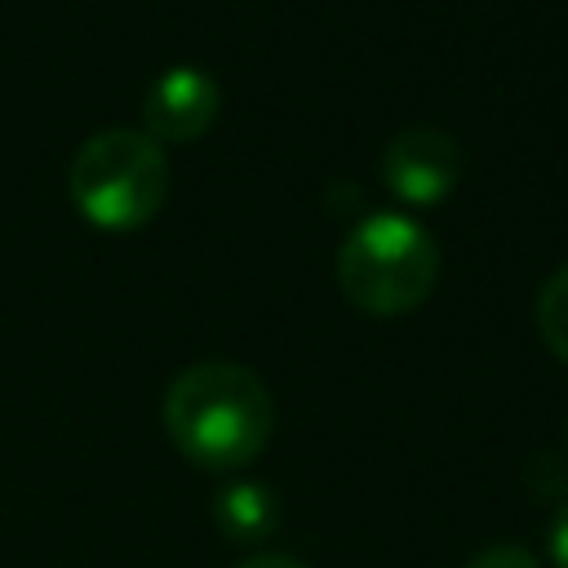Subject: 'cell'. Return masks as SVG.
<instances>
[{"instance_id":"obj_4","label":"cell","mask_w":568,"mask_h":568,"mask_svg":"<svg viewBox=\"0 0 568 568\" xmlns=\"http://www.w3.org/2000/svg\"><path fill=\"white\" fill-rule=\"evenodd\" d=\"M462 178V146L435 124H408L382 151V182L413 209L444 204Z\"/></svg>"},{"instance_id":"obj_7","label":"cell","mask_w":568,"mask_h":568,"mask_svg":"<svg viewBox=\"0 0 568 568\" xmlns=\"http://www.w3.org/2000/svg\"><path fill=\"white\" fill-rule=\"evenodd\" d=\"M537 333L568 364V262L555 266L537 293Z\"/></svg>"},{"instance_id":"obj_10","label":"cell","mask_w":568,"mask_h":568,"mask_svg":"<svg viewBox=\"0 0 568 568\" xmlns=\"http://www.w3.org/2000/svg\"><path fill=\"white\" fill-rule=\"evenodd\" d=\"M235 568H306V564L293 559V555H280V550H253V555H244Z\"/></svg>"},{"instance_id":"obj_6","label":"cell","mask_w":568,"mask_h":568,"mask_svg":"<svg viewBox=\"0 0 568 568\" xmlns=\"http://www.w3.org/2000/svg\"><path fill=\"white\" fill-rule=\"evenodd\" d=\"M213 519L217 528L240 541V546H262L275 528H280V501L266 484H253V479H231L217 488L213 497Z\"/></svg>"},{"instance_id":"obj_9","label":"cell","mask_w":568,"mask_h":568,"mask_svg":"<svg viewBox=\"0 0 568 568\" xmlns=\"http://www.w3.org/2000/svg\"><path fill=\"white\" fill-rule=\"evenodd\" d=\"M546 546H550V568H568V501L555 510L550 532H546Z\"/></svg>"},{"instance_id":"obj_3","label":"cell","mask_w":568,"mask_h":568,"mask_svg":"<svg viewBox=\"0 0 568 568\" xmlns=\"http://www.w3.org/2000/svg\"><path fill=\"white\" fill-rule=\"evenodd\" d=\"M67 186L84 222L124 235L160 213L169 195V160L160 142L142 129H102L80 142Z\"/></svg>"},{"instance_id":"obj_2","label":"cell","mask_w":568,"mask_h":568,"mask_svg":"<svg viewBox=\"0 0 568 568\" xmlns=\"http://www.w3.org/2000/svg\"><path fill=\"white\" fill-rule=\"evenodd\" d=\"M439 280V244L408 213H368L337 244V288L364 315H408Z\"/></svg>"},{"instance_id":"obj_1","label":"cell","mask_w":568,"mask_h":568,"mask_svg":"<svg viewBox=\"0 0 568 568\" xmlns=\"http://www.w3.org/2000/svg\"><path fill=\"white\" fill-rule=\"evenodd\" d=\"M160 413L173 448L213 475H231L257 462L275 426L266 382L231 359L186 364L169 382Z\"/></svg>"},{"instance_id":"obj_5","label":"cell","mask_w":568,"mask_h":568,"mask_svg":"<svg viewBox=\"0 0 568 568\" xmlns=\"http://www.w3.org/2000/svg\"><path fill=\"white\" fill-rule=\"evenodd\" d=\"M222 111L217 80L200 67H169L142 98V133L155 142H195Z\"/></svg>"},{"instance_id":"obj_8","label":"cell","mask_w":568,"mask_h":568,"mask_svg":"<svg viewBox=\"0 0 568 568\" xmlns=\"http://www.w3.org/2000/svg\"><path fill=\"white\" fill-rule=\"evenodd\" d=\"M466 568H541V564H537V555H532V550L501 541V546H488V550H479V555H475Z\"/></svg>"}]
</instances>
